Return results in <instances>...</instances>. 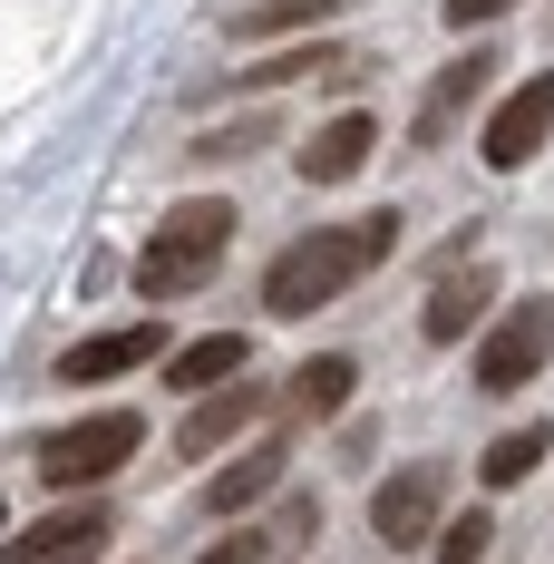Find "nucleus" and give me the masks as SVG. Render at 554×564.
I'll use <instances>...</instances> for the list:
<instances>
[{
    "label": "nucleus",
    "instance_id": "11",
    "mask_svg": "<svg viewBox=\"0 0 554 564\" xmlns=\"http://www.w3.org/2000/svg\"><path fill=\"white\" fill-rule=\"evenodd\" d=\"M487 312H497V273H477V263H467V273H438L428 312H419V332L447 350V340H467V332H477Z\"/></svg>",
    "mask_w": 554,
    "mask_h": 564
},
{
    "label": "nucleus",
    "instance_id": "13",
    "mask_svg": "<svg viewBox=\"0 0 554 564\" xmlns=\"http://www.w3.org/2000/svg\"><path fill=\"white\" fill-rule=\"evenodd\" d=\"M350 390H360V360H350V350L302 360V370H292V390H282V419H332V409H350Z\"/></svg>",
    "mask_w": 554,
    "mask_h": 564
},
{
    "label": "nucleus",
    "instance_id": "9",
    "mask_svg": "<svg viewBox=\"0 0 554 564\" xmlns=\"http://www.w3.org/2000/svg\"><path fill=\"white\" fill-rule=\"evenodd\" d=\"M137 360H166V332L156 322H127V332H88L78 350H58V380H117Z\"/></svg>",
    "mask_w": 554,
    "mask_h": 564
},
{
    "label": "nucleus",
    "instance_id": "19",
    "mask_svg": "<svg viewBox=\"0 0 554 564\" xmlns=\"http://www.w3.org/2000/svg\"><path fill=\"white\" fill-rule=\"evenodd\" d=\"M487 545H497V516H447L438 525V564H487Z\"/></svg>",
    "mask_w": 554,
    "mask_h": 564
},
{
    "label": "nucleus",
    "instance_id": "18",
    "mask_svg": "<svg viewBox=\"0 0 554 564\" xmlns=\"http://www.w3.org/2000/svg\"><path fill=\"white\" fill-rule=\"evenodd\" d=\"M322 68H340V58H332V50H292V58H253L233 88H253V98H263V88H292V78H322Z\"/></svg>",
    "mask_w": 554,
    "mask_h": 564
},
{
    "label": "nucleus",
    "instance_id": "23",
    "mask_svg": "<svg viewBox=\"0 0 554 564\" xmlns=\"http://www.w3.org/2000/svg\"><path fill=\"white\" fill-rule=\"evenodd\" d=\"M312 535H322V507H312V497H292V507H282V545H312Z\"/></svg>",
    "mask_w": 554,
    "mask_h": 564
},
{
    "label": "nucleus",
    "instance_id": "7",
    "mask_svg": "<svg viewBox=\"0 0 554 564\" xmlns=\"http://www.w3.org/2000/svg\"><path fill=\"white\" fill-rule=\"evenodd\" d=\"M487 78H497V50H457L438 78H428V98H419V117H409V137H419V147H447V127L477 108Z\"/></svg>",
    "mask_w": 554,
    "mask_h": 564
},
{
    "label": "nucleus",
    "instance_id": "16",
    "mask_svg": "<svg viewBox=\"0 0 554 564\" xmlns=\"http://www.w3.org/2000/svg\"><path fill=\"white\" fill-rule=\"evenodd\" d=\"M545 448H554V419H525V429H506L497 448L477 457V477H487V487H525V477L545 467Z\"/></svg>",
    "mask_w": 554,
    "mask_h": 564
},
{
    "label": "nucleus",
    "instance_id": "2",
    "mask_svg": "<svg viewBox=\"0 0 554 564\" xmlns=\"http://www.w3.org/2000/svg\"><path fill=\"white\" fill-rule=\"evenodd\" d=\"M224 243H233V205H175L166 225L146 234V253H137V292L146 302H175V292L215 282Z\"/></svg>",
    "mask_w": 554,
    "mask_h": 564
},
{
    "label": "nucleus",
    "instance_id": "20",
    "mask_svg": "<svg viewBox=\"0 0 554 564\" xmlns=\"http://www.w3.org/2000/svg\"><path fill=\"white\" fill-rule=\"evenodd\" d=\"M195 564H273V535H253V525H233V535H215Z\"/></svg>",
    "mask_w": 554,
    "mask_h": 564
},
{
    "label": "nucleus",
    "instance_id": "5",
    "mask_svg": "<svg viewBox=\"0 0 554 564\" xmlns=\"http://www.w3.org/2000/svg\"><path fill=\"white\" fill-rule=\"evenodd\" d=\"M438 507H447V467H438V457H419V467L380 477V497H370V535H380L389 555L438 545Z\"/></svg>",
    "mask_w": 554,
    "mask_h": 564
},
{
    "label": "nucleus",
    "instance_id": "6",
    "mask_svg": "<svg viewBox=\"0 0 554 564\" xmlns=\"http://www.w3.org/2000/svg\"><path fill=\"white\" fill-rule=\"evenodd\" d=\"M554 137V68H535V78H525V88H515V98H506L497 117H487V137H477V156H487V166H525V156H535V147H545Z\"/></svg>",
    "mask_w": 554,
    "mask_h": 564
},
{
    "label": "nucleus",
    "instance_id": "22",
    "mask_svg": "<svg viewBox=\"0 0 554 564\" xmlns=\"http://www.w3.org/2000/svg\"><path fill=\"white\" fill-rule=\"evenodd\" d=\"M515 0H447V30H487V20H506Z\"/></svg>",
    "mask_w": 554,
    "mask_h": 564
},
{
    "label": "nucleus",
    "instance_id": "3",
    "mask_svg": "<svg viewBox=\"0 0 554 564\" xmlns=\"http://www.w3.org/2000/svg\"><path fill=\"white\" fill-rule=\"evenodd\" d=\"M137 438H146V419H137V409H98V419L58 429L50 448H40V477H50L58 497H68V487H98V477H117V467L137 457Z\"/></svg>",
    "mask_w": 554,
    "mask_h": 564
},
{
    "label": "nucleus",
    "instance_id": "12",
    "mask_svg": "<svg viewBox=\"0 0 554 564\" xmlns=\"http://www.w3.org/2000/svg\"><path fill=\"white\" fill-rule=\"evenodd\" d=\"M282 438H263V448H243L233 457V467H215V487H205V516H243V507H263V497H273L282 487Z\"/></svg>",
    "mask_w": 554,
    "mask_h": 564
},
{
    "label": "nucleus",
    "instance_id": "10",
    "mask_svg": "<svg viewBox=\"0 0 554 564\" xmlns=\"http://www.w3.org/2000/svg\"><path fill=\"white\" fill-rule=\"evenodd\" d=\"M98 545H108V507H68L30 535H10V564H88Z\"/></svg>",
    "mask_w": 554,
    "mask_h": 564
},
{
    "label": "nucleus",
    "instance_id": "1",
    "mask_svg": "<svg viewBox=\"0 0 554 564\" xmlns=\"http://www.w3.org/2000/svg\"><path fill=\"white\" fill-rule=\"evenodd\" d=\"M389 243H399V215L389 205H370L360 225H322V234H292L273 253V273H263V312H282V322H302V312H322V302H340L350 282H370L389 263Z\"/></svg>",
    "mask_w": 554,
    "mask_h": 564
},
{
    "label": "nucleus",
    "instance_id": "14",
    "mask_svg": "<svg viewBox=\"0 0 554 564\" xmlns=\"http://www.w3.org/2000/svg\"><path fill=\"white\" fill-rule=\"evenodd\" d=\"M243 360H253L243 332H205V340H185V350L166 360V380L175 390H215V380H243Z\"/></svg>",
    "mask_w": 554,
    "mask_h": 564
},
{
    "label": "nucleus",
    "instance_id": "8",
    "mask_svg": "<svg viewBox=\"0 0 554 564\" xmlns=\"http://www.w3.org/2000/svg\"><path fill=\"white\" fill-rule=\"evenodd\" d=\"M370 137H380V117H370V108L322 117V127L302 137V185H340V175H360V166H370Z\"/></svg>",
    "mask_w": 554,
    "mask_h": 564
},
{
    "label": "nucleus",
    "instance_id": "24",
    "mask_svg": "<svg viewBox=\"0 0 554 564\" xmlns=\"http://www.w3.org/2000/svg\"><path fill=\"white\" fill-rule=\"evenodd\" d=\"M0 516H10V507H0Z\"/></svg>",
    "mask_w": 554,
    "mask_h": 564
},
{
    "label": "nucleus",
    "instance_id": "15",
    "mask_svg": "<svg viewBox=\"0 0 554 564\" xmlns=\"http://www.w3.org/2000/svg\"><path fill=\"white\" fill-rule=\"evenodd\" d=\"M253 409H263V390H243V380H224L215 399H195V419H185V438H175V448H185V457H215L224 438H233V429L253 419Z\"/></svg>",
    "mask_w": 554,
    "mask_h": 564
},
{
    "label": "nucleus",
    "instance_id": "17",
    "mask_svg": "<svg viewBox=\"0 0 554 564\" xmlns=\"http://www.w3.org/2000/svg\"><path fill=\"white\" fill-rule=\"evenodd\" d=\"M322 20H340V0H243L224 30L233 40H282V30H322Z\"/></svg>",
    "mask_w": 554,
    "mask_h": 564
},
{
    "label": "nucleus",
    "instance_id": "21",
    "mask_svg": "<svg viewBox=\"0 0 554 564\" xmlns=\"http://www.w3.org/2000/svg\"><path fill=\"white\" fill-rule=\"evenodd\" d=\"M263 137H273V127H253V117H243V127H224V137H205V147H195V156H253V147H263Z\"/></svg>",
    "mask_w": 554,
    "mask_h": 564
},
{
    "label": "nucleus",
    "instance_id": "4",
    "mask_svg": "<svg viewBox=\"0 0 554 564\" xmlns=\"http://www.w3.org/2000/svg\"><path fill=\"white\" fill-rule=\"evenodd\" d=\"M535 370H554V292H525L497 332L477 340V390H487V399L525 390Z\"/></svg>",
    "mask_w": 554,
    "mask_h": 564
}]
</instances>
